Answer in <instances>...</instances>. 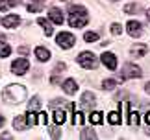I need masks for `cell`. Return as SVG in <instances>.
I'll return each instance as SVG.
<instances>
[{"mask_svg": "<svg viewBox=\"0 0 150 140\" xmlns=\"http://www.w3.org/2000/svg\"><path fill=\"white\" fill-rule=\"evenodd\" d=\"M87 20H89V15L85 8H82V6H71L69 8V24L72 28H83L87 24Z\"/></svg>", "mask_w": 150, "mask_h": 140, "instance_id": "6da1fadb", "label": "cell"}, {"mask_svg": "<svg viewBox=\"0 0 150 140\" xmlns=\"http://www.w3.org/2000/svg\"><path fill=\"white\" fill-rule=\"evenodd\" d=\"M2 98H4L6 102L19 103V102H22L26 98V89L22 85H9V87H6V89H4Z\"/></svg>", "mask_w": 150, "mask_h": 140, "instance_id": "7a4b0ae2", "label": "cell"}, {"mask_svg": "<svg viewBox=\"0 0 150 140\" xmlns=\"http://www.w3.org/2000/svg\"><path fill=\"white\" fill-rule=\"evenodd\" d=\"M78 63L82 65L83 68H95L96 66V57L93 52H82V54L78 55Z\"/></svg>", "mask_w": 150, "mask_h": 140, "instance_id": "3957f363", "label": "cell"}, {"mask_svg": "<svg viewBox=\"0 0 150 140\" xmlns=\"http://www.w3.org/2000/svg\"><path fill=\"white\" fill-rule=\"evenodd\" d=\"M74 35L72 33H69V32H63V33H59L56 37V43H57V46H61V48H65V50H69V48H72L74 46Z\"/></svg>", "mask_w": 150, "mask_h": 140, "instance_id": "277c9868", "label": "cell"}, {"mask_svg": "<svg viewBox=\"0 0 150 140\" xmlns=\"http://www.w3.org/2000/svg\"><path fill=\"white\" fill-rule=\"evenodd\" d=\"M141 68L132 65V63H126L124 70H122V79H132V78H141Z\"/></svg>", "mask_w": 150, "mask_h": 140, "instance_id": "5b68a950", "label": "cell"}, {"mask_svg": "<svg viewBox=\"0 0 150 140\" xmlns=\"http://www.w3.org/2000/svg\"><path fill=\"white\" fill-rule=\"evenodd\" d=\"M11 68H13V72L17 76H22V74H26L28 68H30V63H28L26 59H15L13 63H11Z\"/></svg>", "mask_w": 150, "mask_h": 140, "instance_id": "8992f818", "label": "cell"}, {"mask_svg": "<svg viewBox=\"0 0 150 140\" xmlns=\"http://www.w3.org/2000/svg\"><path fill=\"white\" fill-rule=\"evenodd\" d=\"M82 109L83 111H87V109H93L95 107V103H96V100H95V94L93 92H83L82 94Z\"/></svg>", "mask_w": 150, "mask_h": 140, "instance_id": "52a82bcc", "label": "cell"}, {"mask_svg": "<svg viewBox=\"0 0 150 140\" xmlns=\"http://www.w3.org/2000/svg\"><path fill=\"white\" fill-rule=\"evenodd\" d=\"M126 30H128V33L132 37H141L143 26H141V22H137V20H130L128 24H126Z\"/></svg>", "mask_w": 150, "mask_h": 140, "instance_id": "ba28073f", "label": "cell"}, {"mask_svg": "<svg viewBox=\"0 0 150 140\" xmlns=\"http://www.w3.org/2000/svg\"><path fill=\"white\" fill-rule=\"evenodd\" d=\"M102 63L109 70H115V68H117V57H115V54H111V52H106V54L102 55Z\"/></svg>", "mask_w": 150, "mask_h": 140, "instance_id": "9c48e42d", "label": "cell"}, {"mask_svg": "<svg viewBox=\"0 0 150 140\" xmlns=\"http://www.w3.org/2000/svg\"><path fill=\"white\" fill-rule=\"evenodd\" d=\"M21 24V19L17 15H8L6 19H2V26L4 28H17Z\"/></svg>", "mask_w": 150, "mask_h": 140, "instance_id": "30bf717a", "label": "cell"}, {"mask_svg": "<svg viewBox=\"0 0 150 140\" xmlns=\"http://www.w3.org/2000/svg\"><path fill=\"white\" fill-rule=\"evenodd\" d=\"M13 127H15V129H19V131H24L26 127H28L26 114H19V116H15V120H13Z\"/></svg>", "mask_w": 150, "mask_h": 140, "instance_id": "8fae6325", "label": "cell"}, {"mask_svg": "<svg viewBox=\"0 0 150 140\" xmlns=\"http://www.w3.org/2000/svg\"><path fill=\"white\" fill-rule=\"evenodd\" d=\"M48 17H50V20L54 22V24L61 26V22H63V13H61V9L52 8V9H50V13H48Z\"/></svg>", "mask_w": 150, "mask_h": 140, "instance_id": "7c38bea8", "label": "cell"}, {"mask_svg": "<svg viewBox=\"0 0 150 140\" xmlns=\"http://www.w3.org/2000/svg\"><path fill=\"white\" fill-rule=\"evenodd\" d=\"M146 52H148L146 44H134V46H132V55H134V57H145Z\"/></svg>", "mask_w": 150, "mask_h": 140, "instance_id": "4fadbf2b", "label": "cell"}, {"mask_svg": "<svg viewBox=\"0 0 150 140\" xmlns=\"http://www.w3.org/2000/svg\"><path fill=\"white\" fill-rule=\"evenodd\" d=\"M43 8H45V2H43V0H30L28 6H26V9L30 11V13H37V11H41Z\"/></svg>", "mask_w": 150, "mask_h": 140, "instance_id": "5bb4252c", "label": "cell"}, {"mask_svg": "<svg viewBox=\"0 0 150 140\" xmlns=\"http://www.w3.org/2000/svg\"><path fill=\"white\" fill-rule=\"evenodd\" d=\"M35 57H37L39 61H48L50 59V50L39 46V48H35Z\"/></svg>", "mask_w": 150, "mask_h": 140, "instance_id": "9a60e30c", "label": "cell"}, {"mask_svg": "<svg viewBox=\"0 0 150 140\" xmlns=\"http://www.w3.org/2000/svg\"><path fill=\"white\" fill-rule=\"evenodd\" d=\"M63 90H65L67 94H74V92L78 90V83L74 79H67L65 83H63Z\"/></svg>", "mask_w": 150, "mask_h": 140, "instance_id": "2e32d148", "label": "cell"}, {"mask_svg": "<svg viewBox=\"0 0 150 140\" xmlns=\"http://www.w3.org/2000/svg\"><path fill=\"white\" fill-rule=\"evenodd\" d=\"M65 118H67V116H65V111H63V109H57V111H54V122H56L57 125L65 124Z\"/></svg>", "mask_w": 150, "mask_h": 140, "instance_id": "e0dca14e", "label": "cell"}, {"mask_svg": "<svg viewBox=\"0 0 150 140\" xmlns=\"http://www.w3.org/2000/svg\"><path fill=\"white\" fill-rule=\"evenodd\" d=\"M108 122H109L111 125L120 124V113H117V111H111V113L108 114Z\"/></svg>", "mask_w": 150, "mask_h": 140, "instance_id": "ac0fdd59", "label": "cell"}, {"mask_svg": "<svg viewBox=\"0 0 150 140\" xmlns=\"http://www.w3.org/2000/svg\"><path fill=\"white\" fill-rule=\"evenodd\" d=\"M37 24L45 28V33H47V35H52V26H50V22H48L47 19H43V17H39V19H37Z\"/></svg>", "mask_w": 150, "mask_h": 140, "instance_id": "d6986e66", "label": "cell"}, {"mask_svg": "<svg viewBox=\"0 0 150 140\" xmlns=\"http://www.w3.org/2000/svg\"><path fill=\"white\" fill-rule=\"evenodd\" d=\"M11 54V48L8 43H4V41H0V57H8Z\"/></svg>", "mask_w": 150, "mask_h": 140, "instance_id": "ffe728a7", "label": "cell"}, {"mask_svg": "<svg viewBox=\"0 0 150 140\" xmlns=\"http://www.w3.org/2000/svg\"><path fill=\"white\" fill-rule=\"evenodd\" d=\"M17 4H19V0H0V11H6L8 8L17 6Z\"/></svg>", "mask_w": 150, "mask_h": 140, "instance_id": "44dd1931", "label": "cell"}, {"mask_svg": "<svg viewBox=\"0 0 150 140\" xmlns=\"http://www.w3.org/2000/svg\"><path fill=\"white\" fill-rule=\"evenodd\" d=\"M139 6L137 4H126L124 6V13H128V15H135V13H139Z\"/></svg>", "mask_w": 150, "mask_h": 140, "instance_id": "7402d4cb", "label": "cell"}, {"mask_svg": "<svg viewBox=\"0 0 150 140\" xmlns=\"http://www.w3.org/2000/svg\"><path fill=\"white\" fill-rule=\"evenodd\" d=\"M83 39H85V43H96V41H98V33H95V32H85Z\"/></svg>", "mask_w": 150, "mask_h": 140, "instance_id": "603a6c76", "label": "cell"}, {"mask_svg": "<svg viewBox=\"0 0 150 140\" xmlns=\"http://www.w3.org/2000/svg\"><path fill=\"white\" fill-rule=\"evenodd\" d=\"M89 122L93 125H96V124H102L104 122V118H102V113H91V118H89Z\"/></svg>", "mask_w": 150, "mask_h": 140, "instance_id": "cb8c5ba5", "label": "cell"}, {"mask_svg": "<svg viewBox=\"0 0 150 140\" xmlns=\"http://www.w3.org/2000/svg\"><path fill=\"white\" fill-rule=\"evenodd\" d=\"M115 85H117V81H115V79H104L102 81V89H106V90H113Z\"/></svg>", "mask_w": 150, "mask_h": 140, "instance_id": "d4e9b609", "label": "cell"}, {"mask_svg": "<svg viewBox=\"0 0 150 140\" xmlns=\"http://www.w3.org/2000/svg\"><path fill=\"white\" fill-rule=\"evenodd\" d=\"M39 107H41V100L39 98H32V102L28 103V111H37Z\"/></svg>", "mask_w": 150, "mask_h": 140, "instance_id": "484cf974", "label": "cell"}, {"mask_svg": "<svg viewBox=\"0 0 150 140\" xmlns=\"http://www.w3.org/2000/svg\"><path fill=\"white\" fill-rule=\"evenodd\" d=\"M83 122H85L83 113H72V124H83Z\"/></svg>", "mask_w": 150, "mask_h": 140, "instance_id": "4316f807", "label": "cell"}, {"mask_svg": "<svg viewBox=\"0 0 150 140\" xmlns=\"http://www.w3.org/2000/svg\"><path fill=\"white\" fill-rule=\"evenodd\" d=\"M37 122H39V124H47V122H48V116H47V113H43V111H41V113H37Z\"/></svg>", "mask_w": 150, "mask_h": 140, "instance_id": "83f0119b", "label": "cell"}, {"mask_svg": "<svg viewBox=\"0 0 150 140\" xmlns=\"http://www.w3.org/2000/svg\"><path fill=\"white\" fill-rule=\"evenodd\" d=\"M111 33L113 35H120V33H122V26H120V24H113L111 26Z\"/></svg>", "mask_w": 150, "mask_h": 140, "instance_id": "f1b7e54d", "label": "cell"}, {"mask_svg": "<svg viewBox=\"0 0 150 140\" xmlns=\"http://www.w3.org/2000/svg\"><path fill=\"white\" fill-rule=\"evenodd\" d=\"M50 136H52V138H57V136H61V131L57 129V127H50Z\"/></svg>", "mask_w": 150, "mask_h": 140, "instance_id": "f546056e", "label": "cell"}, {"mask_svg": "<svg viewBox=\"0 0 150 140\" xmlns=\"http://www.w3.org/2000/svg\"><path fill=\"white\" fill-rule=\"evenodd\" d=\"M56 74H59V72H63V70H65V63H57V65H56Z\"/></svg>", "mask_w": 150, "mask_h": 140, "instance_id": "4dcf8cb0", "label": "cell"}, {"mask_svg": "<svg viewBox=\"0 0 150 140\" xmlns=\"http://www.w3.org/2000/svg\"><path fill=\"white\" fill-rule=\"evenodd\" d=\"M87 136H91V138H95L96 135H95L93 131H82V138H87Z\"/></svg>", "mask_w": 150, "mask_h": 140, "instance_id": "1f68e13d", "label": "cell"}, {"mask_svg": "<svg viewBox=\"0 0 150 140\" xmlns=\"http://www.w3.org/2000/svg\"><path fill=\"white\" fill-rule=\"evenodd\" d=\"M28 52H30V50H28V48H24V46H22V48H19V54H22V55H24V54H28Z\"/></svg>", "mask_w": 150, "mask_h": 140, "instance_id": "d6a6232c", "label": "cell"}, {"mask_svg": "<svg viewBox=\"0 0 150 140\" xmlns=\"http://www.w3.org/2000/svg\"><path fill=\"white\" fill-rule=\"evenodd\" d=\"M145 122H146V124H148V125H150V111H148V113H146V114H145Z\"/></svg>", "mask_w": 150, "mask_h": 140, "instance_id": "836d02e7", "label": "cell"}, {"mask_svg": "<svg viewBox=\"0 0 150 140\" xmlns=\"http://www.w3.org/2000/svg\"><path fill=\"white\" fill-rule=\"evenodd\" d=\"M4 124H6V118H4V116H2V114H0V127H2Z\"/></svg>", "mask_w": 150, "mask_h": 140, "instance_id": "e575fe53", "label": "cell"}, {"mask_svg": "<svg viewBox=\"0 0 150 140\" xmlns=\"http://www.w3.org/2000/svg\"><path fill=\"white\" fill-rule=\"evenodd\" d=\"M145 89H146V92H148V94H150V81H148V83H146V87H145Z\"/></svg>", "mask_w": 150, "mask_h": 140, "instance_id": "d590c367", "label": "cell"}, {"mask_svg": "<svg viewBox=\"0 0 150 140\" xmlns=\"http://www.w3.org/2000/svg\"><path fill=\"white\" fill-rule=\"evenodd\" d=\"M146 19H148V20H150V9H148V11H146Z\"/></svg>", "mask_w": 150, "mask_h": 140, "instance_id": "8d00e7d4", "label": "cell"}]
</instances>
